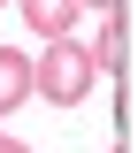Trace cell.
Returning a JSON list of instances; mask_svg holds the SVG:
<instances>
[{
    "label": "cell",
    "mask_w": 138,
    "mask_h": 153,
    "mask_svg": "<svg viewBox=\"0 0 138 153\" xmlns=\"http://www.w3.org/2000/svg\"><path fill=\"white\" fill-rule=\"evenodd\" d=\"M92 84H100V69H92V54H84V38H46V54L31 61V100L77 107Z\"/></svg>",
    "instance_id": "1"
},
{
    "label": "cell",
    "mask_w": 138,
    "mask_h": 153,
    "mask_svg": "<svg viewBox=\"0 0 138 153\" xmlns=\"http://www.w3.org/2000/svg\"><path fill=\"white\" fill-rule=\"evenodd\" d=\"M23 23L39 38H77V0H23Z\"/></svg>",
    "instance_id": "2"
},
{
    "label": "cell",
    "mask_w": 138,
    "mask_h": 153,
    "mask_svg": "<svg viewBox=\"0 0 138 153\" xmlns=\"http://www.w3.org/2000/svg\"><path fill=\"white\" fill-rule=\"evenodd\" d=\"M23 100H31V61L16 46H0V115H16Z\"/></svg>",
    "instance_id": "3"
},
{
    "label": "cell",
    "mask_w": 138,
    "mask_h": 153,
    "mask_svg": "<svg viewBox=\"0 0 138 153\" xmlns=\"http://www.w3.org/2000/svg\"><path fill=\"white\" fill-rule=\"evenodd\" d=\"M84 54H92V69H100V76H107V69H123V16H107V23H100V31L84 38Z\"/></svg>",
    "instance_id": "4"
},
{
    "label": "cell",
    "mask_w": 138,
    "mask_h": 153,
    "mask_svg": "<svg viewBox=\"0 0 138 153\" xmlns=\"http://www.w3.org/2000/svg\"><path fill=\"white\" fill-rule=\"evenodd\" d=\"M0 153H31V146H23V138H16V130H0Z\"/></svg>",
    "instance_id": "5"
},
{
    "label": "cell",
    "mask_w": 138,
    "mask_h": 153,
    "mask_svg": "<svg viewBox=\"0 0 138 153\" xmlns=\"http://www.w3.org/2000/svg\"><path fill=\"white\" fill-rule=\"evenodd\" d=\"M77 8H100V16H115V0H77Z\"/></svg>",
    "instance_id": "6"
},
{
    "label": "cell",
    "mask_w": 138,
    "mask_h": 153,
    "mask_svg": "<svg viewBox=\"0 0 138 153\" xmlns=\"http://www.w3.org/2000/svg\"><path fill=\"white\" fill-rule=\"evenodd\" d=\"M0 8H8V0H0Z\"/></svg>",
    "instance_id": "7"
}]
</instances>
